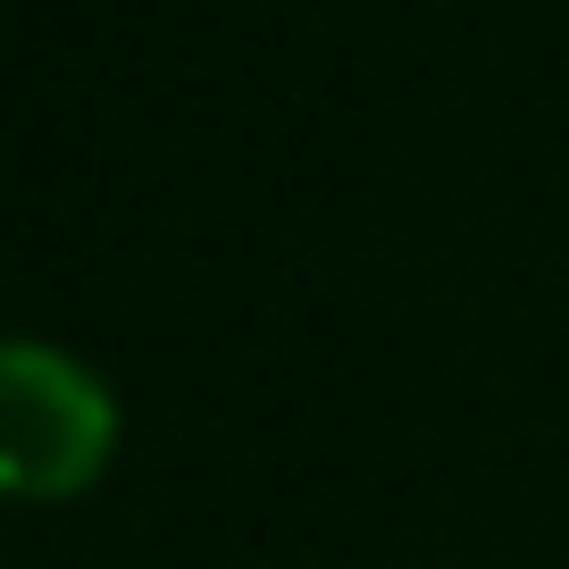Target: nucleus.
<instances>
[{"mask_svg": "<svg viewBox=\"0 0 569 569\" xmlns=\"http://www.w3.org/2000/svg\"><path fill=\"white\" fill-rule=\"evenodd\" d=\"M109 445H118V402H109L101 369L42 336L0 343V478L9 495H76L101 478Z\"/></svg>", "mask_w": 569, "mask_h": 569, "instance_id": "obj_1", "label": "nucleus"}]
</instances>
